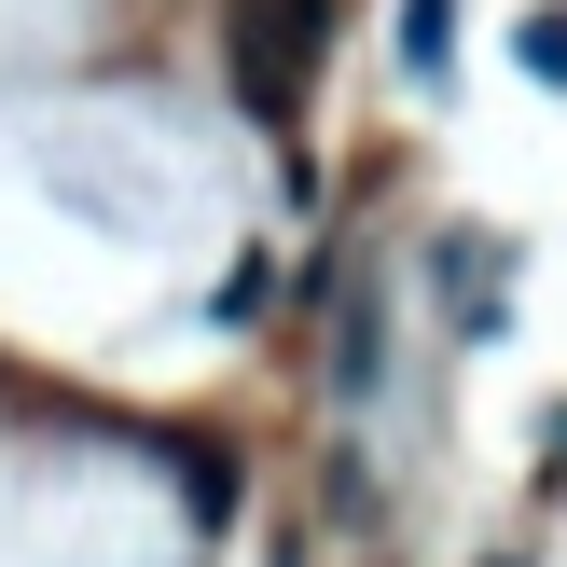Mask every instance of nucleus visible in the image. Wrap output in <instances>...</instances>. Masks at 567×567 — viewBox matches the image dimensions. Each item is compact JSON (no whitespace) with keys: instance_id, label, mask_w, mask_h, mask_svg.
Returning <instances> with one entry per match:
<instances>
[{"instance_id":"1","label":"nucleus","mask_w":567,"mask_h":567,"mask_svg":"<svg viewBox=\"0 0 567 567\" xmlns=\"http://www.w3.org/2000/svg\"><path fill=\"white\" fill-rule=\"evenodd\" d=\"M319 28H332V0H236V97H249V125H277L305 97Z\"/></svg>"},{"instance_id":"2","label":"nucleus","mask_w":567,"mask_h":567,"mask_svg":"<svg viewBox=\"0 0 567 567\" xmlns=\"http://www.w3.org/2000/svg\"><path fill=\"white\" fill-rule=\"evenodd\" d=\"M443 55H457V14H443V0H402V70L443 83Z\"/></svg>"},{"instance_id":"3","label":"nucleus","mask_w":567,"mask_h":567,"mask_svg":"<svg viewBox=\"0 0 567 567\" xmlns=\"http://www.w3.org/2000/svg\"><path fill=\"white\" fill-rule=\"evenodd\" d=\"M526 70H540V83H567V14H540V28H526Z\"/></svg>"}]
</instances>
